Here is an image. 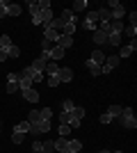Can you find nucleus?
I'll list each match as a JSON object with an SVG mask.
<instances>
[{"mask_svg": "<svg viewBox=\"0 0 137 153\" xmlns=\"http://www.w3.org/2000/svg\"><path fill=\"white\" fill-rule=\"evenodd\" d=\"M119 123H121L124 128H128V130L137 128V119H135L133 108H124V112H121V117H119Z\"/></svg>", "mask_w": 137, "mask_h": 153, "instance_id": "f257e3e1", "label": "nucleus"}, {"mask_svg": "<svg viewBox=\"0 0 137 153\" xmlns=\"http://www.w3.org/2000/svg\"><path fill=\"white\" fill-rule=\"evenodd\" d=\"M107 9H110V14H112V19H114V21H121V16L126 14L124 5H121V2H117V0H112L110 5H107Z\"/></svg>", "mask_w": 137, "mask_h": 153, "instance_id": "f03ea898", "label": "nucleus"}, {"mask_svg": "<svg viewBox=\"0 0 137 153\" xmlns=\"http://www.w3.org/2000/svg\"><path fill=\"white\" fill-rule=\"evenodd\" d=\"M119 62H121V59H119L117 55H110V57H105V62L101 64V73H110L114 66H119Z\"/></svg>", "mask_w": 137, "mask_h": 153, "instance_id": "7ed1b4c3", "label": "nucleus"}, {"mask_svg": "<svg viewBox=\"0 0 137 153\" xmlns=\"http://www.w3.org/2000/svg\"><path fill=\"white\" fill-rule=\"evenodd\" d=\"M135 51H137V39H130V44H126L124 48L119 51V55H117V57H119V59H121V57H130V55H133Z\"/></svg>", "mask_w": 137, "mask_h": 153, "instance_id": "20e7f679", "label": "nucleus"}, {"mask_svg": "<svg viewBox=\"0 0 137 153\" xmlns=\"http://www.w3.org/2000/svg\"><path fill=\"white\" fill-rule=\"evenodd\" d=\"M55 46H59V48H64V51H69L73 46V37H69V34H59L57 41H55Z\"/></svg>", "mask_w": 137, "mask_h": 153, "instance_id": "39448f33", "label": "nucleus"}, {"mask_svg": "<svg viewBox=\"0 0 137 153\" xmlns=\"http://www.w3.org/2000/svg\"><path fill=\"white\" fill-rule=\"evenodd\" d=\"M23 98H25V101H30V103H37V101L41 98V96H39V91L34 89V87H30V89H25V91H23Z\"/></svg>", "mask_w": 137, "mask_h": 153, "instance_id": "423d86ee", "label": "nucleus"}, {"mask_svg": "<svg viewBox=\"0 0 137 153\" xmlns=\"http://www.w3.org/2000/svg\"><path fill=\"white\" fill-rule=\"evenodd\" d=\"M57 78H59V82H71V80H73V71L71 69H59Z\"/></svg>", "mask_w": 137, "mask_h": 153, "instance_id": "0eeeda50", "label": "nucleus"}, {"mask_svg": "<svg viewBox=\"0 0 137 153\" xmlns=\"http://www.w3.org/2000/svg\"><path fill=\"white\" fill-rule=\"evenodd\" d=\"M59 19H62V23H78V19H76V14L71 9H64V12L59 14Z\"/></svg>", "mask_w": 137, "mask_h": 153, "instance_id": "6e6552de", "label": "nucleus"}, {"mask_svg": "<svg viewBox=\"0 0 137 153\" xmlns=\"http://www.w3.org/2000/svg\"><path fill=\"white\" fill-rule=\"evenodd\" d=\"M44 27H50V30H57L59 34H62V27H64V23H62V19H59V16H55V19H53L50 23H46Z\"/></svg>", "mask_w": 137, "mask_h": 153, "instance_id": "1a4fd4ad", "label": "nucleus"}, {"mask_svg": "<svg viewBox=\"0 0 137 153\" xmlns=\"http://www.w3.org/2000/svg\"><path fill=\"white\" fill-rule=\"evenodd\" d=\"M44 39L46 41H50V44H55V41H57V37H59V32L57 30H50V27H44Z\"/></svg>", "mask_w": 137, "mask_h": 153, "instance_id": "9d476101", "label": "nucleus"}, {"mask_svg": "<svg viewBox=\"0 0 137 153\" xmlns=\"http://www.w3.org/2000/svg\"><path fill=\"white\" fill-rule=\"evenodd\" d=\"M94 44L107 46V34H105V32H101V30H96V32H94Z\"/></svg>", "mask_w": 137, "mask_h": 153, "instance_id": "9b49d317", "label": "nucleus"}, {"mask_svg": "<svg viewBox=\"0 0 137 153\" xmlns=\"http://www.w3.org/2000/svg\"><path fill=\"white\" fill-rule=\"evenodd\" d=\"M32 80H30V78H25V76H21V73H19V89L21 91H25V89H30V87H32Z\"/></svg>", "mask_w": 137, "mask_h": 153, "instance_id": "f8f14e48", "label": "nucleus"}, {"mask_svg": "<svg viewBox=\"0 0 137 153\" xmlns=\"http://www.w3.org/2000/svg\"><path fill=\"white\" fill-rule=\"evenodd\" d=\"M89 62H94V64H98V66H101V64L105 62V55H103V51H98V48H96V51L91 53V57H89Z\"/></svg>", "mask_w": 137, "mask_h": 153, "instance_id": "ddd939ff", "label": "nucleus"}, {"mask_svg": "<svg viewBox=\"0 0 137 153\" xmlns=\"http://www.w3.org/2000/svg\"><path fill=\"white\" fill-rule=\"evenodd\" d=\"M53 144H55V151L64 153V151H66V144H69V140H66V137H57V140L53 142Z\"/></svg>", "mask_w": 137, "mask_h": 153, "instance_id": "4468645a", "label": "nucleus"}, {"mask_svg": "<svg viewBox=\"0 0 137 153\" xmlns=\"http://www.w3.org/2000/svg\"><path fill=\"white\" fill-rule=\"evenodd\" d=\"M80 149H82V142H80V140H69V144H66V151L78 153Z\"/></svg>", "mask_w": 137, "mask_h": 153, "instance_id": "2eb2a0df", "label": "nucleus"}, {"mask_svg": "<svg viewBox=\"0 0 137 153\" xmlns=\"http://www.w3.org/2000/svg\"><path fill=\"white\" fill-rule=\"evenodd\" d=\"M21 12H23V7H21V5L9 2V7H7V16H21Z\"/></svg>", "mask_w": 137, "mask_h": 153, "instance_id": "dca6fc26", "label": "nucleus"}, {"mask_svg": "<svg viewBox=\"0 0 137 153\" xmlns=\"http://www.w3.org/2000/svg\"><path fill=\"white\" fill-rule=\"evenodd\" d=\"M64 48H59V46H53V51H50V59H55V62H57V59H62L64 57Z\"/></svg>", "mask_w": 137, "mask_h": 153, "instance_id": "f3484780", "label": "nucleus"}, {"mask_svg": "<svg viewBox=\"0 0 137 153\" xmlns=\"http://www.w3.org/2000/svg\"><path fill=\"white\" fill-rule=\"evenodd\" d=\"M121 112H124V108H121V105H110V108H107V114H110L112 119H119V117H121Z\"/></svg>", "mask_w": 137, "mask_h": 153, "instance_id": "a211bd4d", "label": "nucleus"}, {"mask_svg": "<svg viewBox=\"0 0 137 153\" xmlns=\"http://www.w3.org/2000/svg\"><path fill=\"white\" fill-rule=\"evenodd\" d=\"M85 9H87V0H76V2H73V7H71V12H73V14L85 12Z\"/></svg>", "mask_w": 137, "mask_h": 153, "instance_id": "6ab92c4d", "label": "nucleus"}, {"mask_svg": "<svg viewBox=\"0 0 137 153\" xmlns=\"http://www.w3.org/2000/svg\"><path fill=\"white\" fill-rule=\"evenodd\" d=\"M46 73H48V76H57V71H59V64L57 62H48V64H46Z\"/></svg>", "mask_w": 137, "mask_h": 153, "instance_id": "aec40b11", "label": "nucleus"}, {"mask_svg": "<svg viewBox=\"0 0 137 153\" xmlns=\"http://www.w3.org/2000/svg\"><path fill=\"white\" fill-rule=\"evenodd\" d=\"M46 64H48V62H46V59H41V57H39V59H34V62L30 64V66H32L34 71H39V73H44V69H46Z\"/></svg>", "mask_w": 137, "mask_h": 153, "instance_id": "412c9836", "label": "nucleus"}, {"mask_svg": "<svg viewBox=\"0 0 137 153\" xmlns=\"http://www.w3.org/2000/svg\"><path fill=\"white\" fill-rule=\"evenodd\" d=\"M71 117H73V119H78V121H82V117H85V108L76 105V108L71 110Z\"/></svg>", "mask_w": 137, "mask_h": 153, "instance_id": "4be33fe9", "label": "nucleus"}, {"mask_svg": "<svg viewBox=\"0 0 137 153\" xmlns=\"http://www.w3.org/2000/svg\"><path fill=\"white\" fill-rule=\"evenodd\" d=\"M76 27H78V23H64V27H62V34H69V37H73Z\"/></svg>", "mask_w": 137, "mask_h": 153, "instance_id": "5701e85b", "label": "nucleus"}, {"mask_svg": "<svg viewBox=\"0 0 137 153\" xmlns=\"http://www.w3.org/2000/svg\"><path fill=\"white\" fill-rule=\"evenodd\" d=\"M37 128H39V133H48V130H50V121H48V119H39V121H37Z\"/></svg>", "mask_w": 137, "mask_h": 153, "instance_id": "b1692460", "label": "nucleus"}, {"mask_svg": "<svg viewBox=\"0 0 137 153\" xmlns=\"http://www.w3.org/2000/svg\"><path fill=\"white\" fill-rule=\"evenodd\" d=\"M14 133H30V123L27 121H21V123H16V128H14Z\"/></svg>", "mask_w": 137, "mask_h": 153, "instance_id": "393cba45", "label": "nucleus"}, {"mask_svg": "<svg viewBox=\"0 0 137 153\" xmlns=\"http://www.w3.org/2000/svg\"><path fill=\"white\" fill-rule=\"evenodd\" d=\"M121 34H128L130 39H135L137 37V25H124V32Z\"/></svg>", "mask_w": 137, "mask_h": 153, "instance_id": "a878e982", "label": "nucleus"}, {"mask_svg": "<svg viewBox=\"0 0 137 153\" xmlns=\"http://www.w3.org/2000/svg\"><path fill=\"white\" fill-rule=\"evenodd\" d=\"M39 119H41L39 110H32V112L27 114V119H25V121H27V123H37V121H39Z\"/></svg>", "mask_w": 137, "mask_h": 153, "instance_id": "bb28decb", "label": "nucleus"}, {"mask_svg": "<svg viewBox=\"0 0 137 153\" xmlns=\"http://www.w3.org/2000/svg\"><path fill=\"white\" fill-rule=\"evenodd\" d=\"M71 130H73V128H71V126H66V123H59V128H57L59 137H66V135H71Z\"/></svg>", "mask_w": 137, "mask_h": 153, "instance_id": "cd10ccee", "label": "nucleus"}, {"mask_svg": "<svg viewBox=\"0 0 137 153\" xmlns=\"http://www.w3.org/2000/svg\"><path fill=\"white\" fill-rule=\"evenodd\" d=\"M85 64H87V69H89L91 76H101V66H98V64H94V62H85Z\"/></svg>", "mask_w": 137, "mask_h": 153, "instance_id": "c85d7f7f", "label": "nucleus"}, {"mask_svg": "<svg viewBox=\"0 0 137 153\" xmlns=\"http://www.w3.org/2000/svg\"><path fill=\"white\" fill-rule=\"evenodd\" d=\"M121 44V34H107V46H119Z\"/></svg>", "mask_w": 137, "mask_h": 153, "instance_id": "c756f323", "label": "nucleus"}, {"mask_svg": "<svg viewBox=\"0 0 137 153\" xmlns=\"http://www.w3.org/2000/svg\"><path fill=\"white\" fill-rule=\"evenodd\" d=\"M9 46H12V39H9V34H2V37H0V48H2V51H7Z\"/></svg>", "mask_w": 137, "mask_h": 153, "instance_id": "7c9ffc66", "label": "nucleus"}, {"mask_svg": "<svg viewBox=\"0 0 137 153\" xmlns=\"http://www.w3.org/2000/svg\"><path fill=\"white\" fill-rule=\"evenodd\" d=\"M19 55H21L19 46H14V44H12L9 48H7V57H12V59H14V57H19Z\"/></svg>", "mask_w": 137, "mask_h": 153, "instance_id": "2f4dec72", "label": "nucleus"}, {"mask_svg": "<svg viewBox=\"0 0 137 153\" xmlns=\"http://www.w3.org/2000/svg\"><path fill=\"white\" fill-rule=\"evenodd\" d=\"M53 46H55V44H50V41H46V39H44V41H41V53H46V55H50Z\"/></svg>", "mask_w": 137, "mask_h": 153, "instance_id": "473e14b6", "label": "nucleus"}, {"mask_svg": "<svg viewBox=\"0 0 137 153\" xmlns=\"http://www.w3.org/2000/svg\"><path fill=\"white\" fill-rule=\"evenodd\" d=\"M73 108H76V103H73V101H69V98H66V101L62 103V110H64V112H71Z\"/></svg>", "mask_w": 137, "mask_h": 153, "instance_id": "72a5a7b5", "label": "nucleus"}, {"mask_svg": "<svg viewBox=\"0 0 137 153\" xmlns=\"http://www.w3.org/2000/svg\"><path fill=\"white\" fill-rule=\"evenodd\" d=\"M39 114H41V119H48V121H50L53 110H50V108H44V110H39Z\"/></svg>", "mask_w": 137, "mask_h": 153, "instance_id": "f704fd0d", "label": "nucleus"}, {"mask_svg": "<svg viewBox=\"0 0 137 153\" xmlns=\"http://www.w3.org/2000/svg\"><path fill=\"white\" fill-rule=\"evenodd\" d=\"M82 27H85V30L96 32V30H98V23H91V21H85V23H82Z\"/></svg>", "mask_w": 137, "mask_h": 153, "instance_id": "c9c22d12", "label": "nucleus"}, {"mask_svg": "<svg viewBox=\"0 0 137 153\" xmlns=\"http://www.w3.org/2000/svg\"><path fill=\"white\" fill-rule=\"evenodd\" d=\"M7 7H9V2L0 0V19H5V16H7Z\"/></svg>", "mask_w": 137, "mask_h": 153, "instance_id": "e433bc0d", "label": "nucleus"}, {"mask_svg": "<svg viewBox=\"0 0 137 153\" xmlns=\"http://www.w3.org/2000/svg\"><path fill=\"white\" fill-rule=\"evenodd\" d=\"M37 7H39V12L41 9H50V0H37Z\"/></svg>", "mask_w": 137, "mask_h": 153, "instance_id": "4c0bfd02", "label": "nucleus"}, {"mask_svg": "<svg viewBox=\"0 0 137 153\" xmlns=\"http://www.w3.org/2000/svg\"><path fill=\"white\" fill-rule=\"evenodd\" d=\"M19 91V82H7V94H16Z\"/></svg>", "mask_w": 137, "mask_h": 153, "instance_id": "58836bf2", "label": "nucleus"}, {"mask_svg": "<svg viewBox=\"0 0 137 153\" xmlns=\"http://www.w3.org/2000/svg\"><path fill=\"white\" fill-rule=\"evenodd\" d=\"M23 140H25V135H23V133H14V137H12L14 144H23Z\"/></svg>", "mask_w": 137, "mask_h": 153, "instance_id": "ea45409f", "label": "nucleus"}, {"mask_svg": "<svg viewBox=\"0 0 137 153\" xmlns=\"http://www.w3.org/2000/svg\"><path fill=\"white\" fill-rule=\"evenodd\" d=\"M32 151H34V153H44V144H41L39 140L32 142Z\"/></svg>", "mask_w": 137, "mask_h": 153, "instance_id": "a19ab883", "label": "nucleus"}, {"mask_svg": "<svg viewBox=\"0 0 137 153\" xmlns=\"http://www.w3.org/2000/svg\"><path fill=\"white\" fill-rule=\"evenodd\" d=\"M27 7H30V14H39V7H37V2H34V0H30V2H27Z\"/></svg>", "mask_w": 137, "mask_h": 153, "instance_id": "79ce46f5", "label": "nucleus"}, {"mask_svg": "<svg viewBox=\"0 0 137 153\" xmlns=\"http://www.w3.org/2000/svg\"><path fill=\"white\" fill-rule=\"evenodd\" d=\"M98 121H101V123H105V126H107V123H110V121H112V117H110V114H107V112H103V114L98 117Z\"/></svg>", "mask_w": 137, "mask_h": 153, "instance_id": "37998d69", "label": "nucleus"}, {"mask_svg": "<svg viewBox=\"0 0 137 153\" xmlns=\"http://www.w3.org/2000/svg\"><path fill=\"white\" fill-rule=\"evenodd\" d=\"M59 85V78L57 76H48V87H57Z\"/></svg>", "mask_w": 137, "mask_h": 153, "instance_id": "c03bdc74", "label": "nucleus"}, {"mask_svg": "<svg viewBox=\"0 0 137 153\" xmlns=\"http://www.w3.org/2000/svg\"><path fill=\"white\" fill-rule=\"evenodd\" d=\"M55 151V144L53 142H44V153H53Z\"/></svg>", "mask_w": 137, "mask_h": 153, "instance_id": "a18cd8bd", "label": "nucleus"}, {"mask_svg": "<svg viewBox=\"0 0 137 153\" xmlns=\"http://www.w3.org/2000/svg\"><path fill=\"white\" fill-rule=\"evenodd\" d=\"M7 82H19V73H9V76H7Z\"/></svg>", "mask_w": 137, "mask_h": 153, "instance_id": "49530a36", "label": "nucleus"}, {"mask_svg": "<svg viewBox=\"0 0 137 153\" xmlns=\"http://www.w3.org/2000/svg\"><path fill=\"white\" fill-rule=\"evenodd\" d=\"M7 59H9V57H7V51H2V48H0V62H7Z\"/></svg>", "mask_w": 137, "mask_h": 153, "instance_id": "de8ad7c7", "label": "nucleus"}, {"mask_svg": "<svg viewBox=\"0 0 137 153\" xmlns=\"http://www.w3.org/2000/svg\"><path fill=\"white\" fill-rule=\"evenodd\" d=\"M137 23V12H130V25H135Z\"/></svg>", "mask_w": 137, "mask_h": 153, "instance_id": "09e8293b", "label": "nucleus"}, {"mask_svg": "<svg viewBox=\"0 0 137 153\" xmlns=\"http://www.w3.org/2000/svg\"><path fill=\"white\" fill-rule=\"evenodd\" d=\"M32 23H34V25H41V19H39V14H34V16H32Z\"/></svg>", "mask_w": 137, "mask_h": 153, "instance_id": "8fccbe9b", "label": "nucleus"}, {"mask_svg": "<svg viewBox=\"0 0 137 153\" xmlns=\"http://www.w3.org/2000/svg\"><path fill=\"white\" fill-rule=\"evenodd\" d=\"M98 153H110V151H98Z\"/></svg>", "mask_w": 137, "mask_h": 153, "instance_id": "3c124183", "label": "nucleus"}, {"mask_svg": "<svg viewBox=\"0 0 137 153\" xmlns=\"http://www.w3.org/2000/svg\"><path fill=\"white\" fill-rule=\"evenodd\" d=\"M114 153H124V151H114Z\"/></svg>", "mask_w": 137, "mask_h": 153, "instance_id": "603ef678", "label": "nucleus"}, {"mask_svg": "<svg viewBox=\"0 0 137 153\" xmlns=\"http://www.w3.org/2000/svg\"><path fill=\"white\" fill-rule=\"evenodd\" d=\"M64 153H71V151H64Z\"/></svg>", "mask_w": 137, "mask_h": 153, "instance_id": "864d4df0", "label": "nucleus"}]
</instances>
